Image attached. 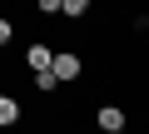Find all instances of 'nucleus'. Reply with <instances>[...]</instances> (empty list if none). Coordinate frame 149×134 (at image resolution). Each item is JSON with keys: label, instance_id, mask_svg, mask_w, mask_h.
<instances>
[{"label": "nucleus", "instance_id": "1", "mask_svg": "<svg viewBox=\"0 0 149 134\" xmlns=\"http://www.w3.org/2000/svg\"><path fill=\"white\" fill-rule=\"evenodd\" d=\"M25 60H30V70H35V75H50V70H55V50H50V45H30Z\"/></svg>", "mask_w": 149, "mask_h": 134}, {"label": "nucleus", "instance_id": "4", "mask_svg": "<svg viewBox=\"0 0 149 134\" xmlns=\"http://www.w3.org/2000/svg\"><path fill=\"white\" fill-rule=\"evenodd\" d=\"M15 119H20V104L10 94H0V124H15Z\"/></svg>", "mask_w": 149, "mask_h": 134}, {"label": "nucleus", "instance_id": "5", "mask_svg": "<svg viewBox=\"0 0 149 134\" xmlns=\"http://www.w3.org/2000/svg\"><path fill=\"white\" fill-rule=\"evenodd\" d=\"M60 10L74 20V15H90V0H60Z\"/></svg>", "mask_w": 149, "mask_h": 134}, {"label": "nucleus", "instance_id": "2", "mask_svg": "<svg viewBox=\"0 0 149 134\" xmlns=\"http://www.w3.org/2000/svg\"><path fill=\"white\" fill-rule=\"evenodd\" d=\"M60 85H70V80H80V60L74 55H55V70H50Z\"/></svg>", "mask_w": 149, "mask_h": 134}, {"label": "nucleus", "instance_id": "6", "mask_svg": "<svg viewBox=\"0 0 149 134\" xmlns=\"http://www.w3.org/2000/svg\"><path fill=\"white\" fill-rule=\"evenodd\" d=\"M55 85H60V80H55V75H35V90H40V94H50V90H55Z\"/></svg>", "mask_w": 149, "mask_h": 134}, {"label": "nucleus", "instance_id": "3", "mask_svg": "<svg viewBox=\"0 0 149 134\" xmlns=\"http://www.w3.org/2000/svg\"><path fill=\"white\" fill-rule=\"evenodd\" d=\"M100 129H104V134H124V109H119V104H104V109H100Z\"/></svg>", "mask_w": 149, "mask_h": 134}, {"label": "nucleus", "instance_id": "7", "mask_svg": "<svg viewBox=\"0 0 149 134\" xmlns=\"http://www.w3.org/2000/svg\"><path fill=\"white\" fill-rule=\"evenodd\" d=\"M10 35H15V25H10V20H0V45H10Z\"/></svg>", "mask_w": 149, "mask_h": 134}]
</instances>
